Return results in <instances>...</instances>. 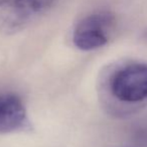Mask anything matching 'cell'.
Instances as JSON below:
<instances>
[{
  "label": "cell",
  "instance_id": "6da1fadb",
  "mask_svg": "<svg viewBox=\"0 0 147 147\" xmlns=\"http://www.w3.org/2000/svg\"><path fill=\"white\" fill-rule=\"evenodd\" d=\"M57 0H0V31L13 34L46 13Z\"/></svg>",
  "mask_w": 147,
  "mask_h": 147
},
{
  "label": "cell",
  "instance_id": "7a4b0ae2",
  "mask_svg": "<svg viewBox=\"0 0 147 147\" xmlns=\"http://www.w3.org/2000/svg\"><path fill=\"white\" fill-rule=\"evenodd\" d=\"M115 25V16L109 11H97L81 19L73 31V43L78 49L92 51L105 46Z\"/></svg>",
  "mask_w": 147,
  "mask_h": 147
},
{
  "label": "cell",
  "instance_id": "3957f363",
  "mask_svg": "<svg viewBox=\"0 0 147 147\" xmlns=\"http://www.w3.org/2000/svg\"><path fill=\"white\" fill-rule=\"evenodd\" d=\"M110 90L121 102L137 103L147 99V63L133 62L119 68L110 79Z\"/></svg>",
  "mask_w": 147,
  "mask_h": 147
},
{
  "label": "cell",
  "instance_id": "277c9868",
  "mask_svg": "<svg viewBox=\"0 0 147 147\" xmlns=\"http://www.w3.org/2000/svg\"><path fill=\"white\" fill-rule=\"evenodd\" d=\"M26 110L21 99L13 94L0 95V133H9L24 127Z\"/></svg>",
  "mask_w": 147,
  "mask_h": 147
},
{
  "label": "cell",
  "instance_id": "5b68a950",
  "mask_svg": "<svg viewBox=\"0 0 147 147\" xmlns=\"http://www.w3.org/2000/svg\"><path fill=\"white\" fill-rule=\"evenodd\" d=\"M143 37H144V39H146V40H147V29L144 30V32H143Z\"/></svg>",
  "mask_w": 147,
  "mask_h": 147
}]
</instances>
